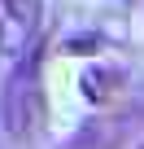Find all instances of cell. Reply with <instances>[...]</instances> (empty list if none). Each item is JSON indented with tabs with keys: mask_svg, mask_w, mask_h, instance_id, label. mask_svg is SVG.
Instances as JSON below:
<instances>
[{
	"mask_svg": "<svg viewBox=\"0 0 144 149\" xmlns=\"http://www.w3.org/2000/svg\"><path fill=\"white\" fill-rule=\"evenodd\" d=\"M140 149H144V145H140Z\"/></svg>",
	"mask_w": 144,
	"mask_h": 149,
	"instance_id": "3957f363",
	"label": "cell"
},
{
	"mask_svg": "<svg viewBox=\"0 0 144 149\" xmlns=\"http://www.w3.org/2000/svg\"><path fill=\"white\" fill-rule=\"evenodd\" d=\"M39 22H44V0H0V53L9 61L35 53Z\"/></svg>",
	"mask_w": 144,
	"mask_h": 149,
	"instance_id": "6da1fadb",
	"label": "cell"
},
{
	"mask_svg": "<svg viewBox=\"0 0 144 149\" xmlns=\"http://www.w3.org/2000/svg\"><path fill=\"white\" fill-rule=\"evenodd\" d=\"M35 57H26L18 70H13V79L5 88V105H0V114H5V132L9 136H26L31 123H35Z\"/></svg>",
	"mask_w": 144,
	"mask_h": 149,
	"instance_id": "7a4b0ae2",
	"label": "cell"
}]
</instances>
